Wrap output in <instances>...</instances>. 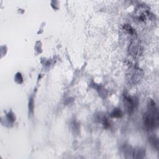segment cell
I'll return each mask as SVG.
<instances>
[{
	"mask_svg": "<svg viewBox=\"0 0 159 159\" xmlns=\"http://www.w3.org/2000/svg\"><path fill=\"white\" fill-rule=\"evenodd\" d=\"M124 101L125 108L129 112L133 111L135 106L137 105V99H135L134 97L125 96Z\"/></svg>",
	"mask_w": 159,
	"mask_h": 159,
	"instance_id": "obj_2",
	"label": "cell"
},
{
	"mask_svg": "<svg viewBox=\"0 0 159 159\" xmlns=\"http://www.w3.org/2000/svg\"><path fill=\"white\" fill-rule=\"evenodd\" d=\"M121 115H122V113L120 110H119V109H115L111 113V116L112 117H119L121 116Z\"/></svg>",
	"mask_w": 159,
	"mask_h": 159,
	"instance_id": "obj_3",
	"label": "cell"
},
{
	"mask_svg": "<svg viewBox=\"0 0 159 159\" xmlns=\"http://www.w3.org/2000/svg\"><path fill=\"white\" fill-rule=\"evenodd\" d=\"M144 124L147 129L153 130L158 125V112L153 101L148 104V112L144 116Z\"/></svg>",
	"mask_w": 159,
	"mask_h": 159,
	"instance_id": "obj_1",
	"label": "cell"
}]
</instances>
